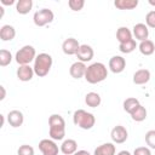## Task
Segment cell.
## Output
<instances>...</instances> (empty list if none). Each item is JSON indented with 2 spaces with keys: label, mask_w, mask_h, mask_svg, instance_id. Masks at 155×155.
<instances>
[{
  "label": "cell",
  "mask_w": 155,
  "mask_h": 155,
  "mask_svg": "<svg viewBox=\"0 0 155 155\" xmlns=\"http://www.w3.org/2000/svg\"><path fill=\"white\" fill-rule=\"evenodd\" d=\"M80 48V44L76 39L74 38H68L63 41L62 44V51L68 54V56H73V54H76Z\"/></svg>",
  "instance_id": "cell-10"
},
{
  "label": "cell",
  "mask_w": 155,
  "mask_h": 155,
  "mask_svg": "<svg viewBox=\"0 0 155 155\" xmlns=\"http://www.w3.org/2000/svg\"><path fill=\"white\" fill-rule=\"evenodd\" d=\"M33 7V1L31 0H18L16 2V11L19 15H27L30 12Z\"/></svg>",
  "instance_id": "cell-23"
},
{
  "label": "cell",
  "mask_w": 155,
  "mask_h": 155,
  "mask_svg": "<svg viewBox=\"0 0 155 155\" xmlns=\"http://www.w3.org/2000/svg\"><path fill=\"white\" fill-rule=\"evenodd\" d=\"M24 121V116L23 113L19 110H11L7 114V122L10 124V126L12 127H19L23 125Z\"/></svg>",
  "instance_id": "cell-15"
},
{
  "label": "cell",
  "mask_w": 155,
  "mask_h": 155,
  "mask_svg": "<svg viewBox=\"0 0 155 155\" xmlns=\"http://www.w3.org/2000/svg\"><path fill=\"white\" fill-rule=\"evenodd\" d=\"M145 143L150 149H155V130H150L145 133Z\"/></svg>",
  "instance_id": "cell-30"
},
{
  "label": "cell",
  "mask_w": 155,
  "mask_h": 155,
  "mask_svg": "<svg viewBox=\"0 0 155 155\" xmlns=\"http://www.w3.org/2000/svg\"><path fill=\"white\" fill-rule=\"evenodd\" d=\"M12 62V54L7 50H1L0 51V65L6 67Z\"/></svg>",
  "instance_id": "cell-28"
},
{
  "label": "cell",
  "mask_w": 155,
  "mask_h": 155,
  "mask_svg": "<svg viewBox=\"0 0 155 155\" xmlns=\"http://www.w3.org/2000/svg\"><path fill=\"white\" fill-rule=\"evenodd\" d=\"M52 57L48 53H39L34 61V73L39 78H44L48 74L52 67Z\"/></svg>",
  "instance_id": "cell-4"
},
{
  "label": "cell",
  "mask_w": 155,
  "mask_h": 155,
  "mask_svg": "<svg viewBox=\"0 0 155 155\" xmlns=\"http://www.w3.org/2000/svg\"><path fill=\"white\" fill-rule=\"evenodd\" d=\"M48 136L53 140H62L65 136V121L59 114H52L48 117Z\"/></svg>",
  "instance_id": "cell-2"
},
{
  "label": "cell",
  "mask_w": 155,
  "mask_h": 155,
  "mask_svg": "<svg viewBox=\"0 0 155 155\" xmlns=\"http://www.w3.org/2000/svg\"><path fill=\"white\" fill-rule=\"evenodd\" d=\"M132 31L127 28V27H120L117 30H116V39L119 41V44H124V42H127L132 39Z\"/></svg>",
  "instance_id": "cell-21"
},
{
  "label": "cell",
  "mask_w": 155,
  "mask_h": 155,
  "mask_svg": "<svg viewBox=\"0 0 155 155\" xmlns=\"http://www.w3.org/2000/svg\"><path fill=\"white\" fill-rule=\"evenodd\" d=\"M136 47H137V42L134 39H131L130 41L124 42V44H119V50L122 53H131L136 50Z\"/></svg>",
  "instance_id": "cell-27"
},
{
  "label": "cell",
  "mask_w": 155,
  "mask_h": 155,
  "mask_svg": "<svg viewBox=\"0 0 155 155\" xmlns=\"http://www.w3.org/2000/svg\"><path fill=\"white\" fill-rule=\"evenodd\" d=\"M116 155H132L130 151H127V150H121V151H119Z\"/></svg>",
  "instance_id": "cell-37"
},
{
  "label": "cell",
  "mask_w": 155,
  "mask_h": 155,
  "mask_svg": "<svg viewBox=\"0 0 155 155\" xmlns=\"http://www.w3.org/2000/svg\"><path fill=\"white\" fill-rule=\"evenodd\" d=\"M114 6L119 10H133L138 6V0H115Z\"/></svg>",
  "instance_id": "cell-22"
},
{
  "label": "cell",
  "mask_w": 155,
  "mask_h": 155,
  "mask_svg": "<svg viewBox=\"0 0 155 155\" xmlns=\"http://www.w3.org/2000/svg\"><path fill=\"white\" fill-rule=\"evenodd\" d=\"M115 153L116 148L113 143H103L94 149L93 155H115Z\"/></svg>",
  "instance_id": "cell-18"
},
{
  "label": "cell",
  "mask_w": 155,
  "mask_h": 155,
  "mask_svg": "<svg viewBox=\"0 0 155 155\" xmlns=\"http://www.w3.org/2000/svg\"><path fill=\"white\" fill-rule=\"evenodd\" d=\"M147 109L142 105V104H139L130 115H131V117H132V120L133 121H136V122H142V121H144L145 119H147Z\"/></svg>",
  "instance_id": "cell-25"
},
{
  "label": "cell",
  "mask_w": 155,
  "mask_h": 155,
  "mask_svg": "<svg viewBox=\"0 0 155 155\" xmlns=\"http://www.w3.org/2000/svg\"><path fill=\"white\" fill-rule=\"evenodd\" d=\"M86 69H87L86 64L78 61V62H74V63L70 65V68H69V74H70L71 78L79 80V79H81V78H85Z\"/></svg>",
  "instance_id": "cell-12"
},
{
  "label": "cell",
  "mask_w": 155,
  "mask_h": 155,
  "mask_svg": "<svg viewBox=\"0 0 155 155\" xmlns=\"http://www.w3.org/2000/svg\"><path fill=\"white\" fill-rule=\"evenodd\" d=\"M53 19H54V15L50 8H41L36 11L33 16V21L36 27H44L51 23Z\"/></svg>",
  "instance_id": "cell-6"
},
{
  "label": "cell",
  "mask_w": 155,
  "mask_h": 155,
  "mask_svg": "<svg viewBox=\"0 0 155 155\" xmlns=\"http://www.w3.org/2000/svg\"><path fill=\"white\" fill-rule=\"evenodd\" d=\"M138 48H139V52L144 56H151L154 52H155V44L151 41V40H144V41H140V44L138 45Z\"/></svg>",
  "instance_id": "cell-20"
},
{
  "label": "cell",
  "mask_w": 155,
  "mask_h": 155,
  "mask_svg": "<svg viewBox=\"0 0 155 155\" xmlns=\"http://www.w3.org/2000/svg\"><path fill=\"white\" fill-rule=\"evenodd\" d=\"M126 68V61L122 56H113L109 59V69L114 74L122 73Z\"/></svg>",
  "instance_id": "cell-9"
},
{
  "label": "cell",
  "mask_w": 155,
  "mask_h": 155,
  "mask_svg": "<svg viewBox=\"0 0 155 155\" xmlns=\"http://www.w3.org/2000/svg\"><path fill=\"white\" fill-rule=\"evenodd\" d=\"M132 155H151V151L148 147H138L134 149Z\"/></svg>",
  "instance_id": "cell-33"
},
{
  "label": "cell",
  "mask_w": 155,
  "mask_h": 155,
  "mask_svg": "<svg viewBox=\"0 0 155 155\" xmlns=\"http://www.w3.org/2000/svg\"><path fill=\"white\" fill-rule=\"evenodd\" d=\"M140 103H139V101L137 99V98H134V97H130V98H126L125 101H124V110L126 111V113H128V114H131L138 105H139Z\"/></svg>",
  "instance_id": "cell-26"
},
{
  "label": "cell",
  "mask_w": 155,
  "mask_h": 155,
  "mask_svg": "<svg viewBox=\"0 0 155 155\" xmlns=\"http://www.w3.org/2000/svg\"><path fill=\"white\" fill-rule=\"evenodd\" d=\"M39 149L42 155H58L61 150L53 139H41L39 142Z\"/></svg>",
  "instance_id": "cell-7"
},
{
  "label": "cell",
  "mask_w": 155,
  "mask_h": 155,
  "mask_svg": "<svg viewBox=\"0 0 155 155\" xmlns=\"http://www.w3.org/2000/svg\"><path fill=\"white\" fill-rule=\"evenodd\" d=\"M61 151L64 155H74L78 151V143H76V140L71 139V138L64 139L62 142V144H61Z\"/></svg>",
  "instance_id": "cell-16"
},
{
  "label": "cell",
  "mask_w": 155,
  "mask_h": 155,
  "mask_svg": "<svg viewBox=\"0 0 155 155\" xmlns=\"http://www.w3.org/2000/svg\"><path fill=\"white\" fill-rule=\"evenodd\" d=\"M16 36V29L10 25V24H5L0 28V39L2 41H11L13 40Z\"/></svg>",
  "instance_id": "cell-19"
},
{
  "label": "cell",
  "mask_w": 155,
  "mask_h": 155,
  "mask_svg": "<svg viewBox=\"0 0 155 155\" xmlns=\"http://www.w3.org/2000/svg\"><path fill=\"white\" fill-rule=\"evenodd\" d=\"M74 155H91V154H90L87 150H78Z\"/></svg>",
  "instance_id": "cell-34"
},
{
  "label": "cell",
  "mask_w": 155,
  "mask_h": 155,
  "mask_svg": "<svg viewBox=\"0 0 155 155\" xmlns=\"http://www.w3.org/2000/svg\"><path fill=\"white\" fill-rule=\"evenodd\" d=\"M101 102H102V98H101V96H99L97 92H88V93L85 96V103H86L88 107H91V108H97V107H99Z\"/></svg>",
  "instance_id": "cell-24"
},
{
  "label": "cell",
  "mask_w": 155,
  "mask_h": 155,
  "mask_svg": "<svg viewBox=\"0 0 155 155\" xmlns=\"http://www.w3.org/2000/svg\"><path fill=\"white\" fill-rule=\"evenodd\" d=\"M35 58H36V51L31 45H24L16 52L15 56V59L19 65H29L30 62L35 61Z\"/></svg>",
  "instance_id": "cell-5"
},
{
  "label": "cell",
  "mask_w": 155,
  "mask_h": 155,
  "mask_svg": "<svg viewBox=\"0 0 155 155\" xmlns=\"http://www.w3.org/2000/svg\"><path fill=\"white\" fill-rule=\"evenodd\" d=\"M149 4H150L151 6H155V1H153V0H149Z\"/></svg>",
  "instance_id": "cell-38"
},
{
  "label": "cell",
  "mask_w": 155,
  "mask_h": 155,
  "mask_svg": "<svg viewBox=\"0 0 155 155\" xmlns=\"http://www.w3.org/2000/svg\"><path fill=\"white\" fill-rule=\"evenodd\" d=\"M110 137H111V140H113L114 143L121 144V143H124V142L127 140V138H128V132H127V130H126L124 126L117 125V126H115V127L111 130Z\"/></svg>",
  "instance_id": "cell-8"
},
{
  "label": "cell",
  "mask_w": 155,
  "mask_h": 155,
  "mask_svg": "<svg viewBox=\"0 0 155 155\" xmlns=\"http://www.w3.org/2000/svg\"><path fill=\"white\" fill-rule=\"evenodd\" d=\"M145 24L149 28H155V10H151L145 16Z\"/></svg>",
  "instance_id": "cell-32"
},
{
  "label": "cell",
  "mask_w": 155,
  "mask_h": 155,
  "mask_svg": "<svg viewBox=\"0 0 155 155\" xmlns=\"http://www.w3.org/2000/svg\"><path fill=\"white\" fill-rule=\"evenodd\" d=\"M17 155H34V148L28 144H23L18 148Z\"/></svg>",
  "instance_id": "cell-31"
},
{
  "label": "cell",
  "mask_w": 155,
  "mask_h": 155,
  "mask_svg": "<svg viewBox=\"0 0 155 155\" xmlns=\"http://www.w3.org/2000/svg\"><path fill=\"white\" fill-rule=\"evenodd\" d=\"M108 78V69L101 62H94L87 65L85 73V80L88 84H99Z\"/></svg>",
  "instance_id": "cell-1"
},
{
  "label": "cell",
  "mask_w": 155,
  "mask_h": 155,
  "mask_svg": "<svg viewBox=\"0 0 155 155\" xmlns=\"http://www.w3.org/2000/svg\"><path fill=\"white\" fill-rule=\"evenodd\" d=\"M0 90H1V97H0V99L2 101V99H5V97H6V91H5V87H4V86H0Z\"/></svg>",
  "instance_id": "cell-35"
},
{
  "label": "cell",
  "mask_w": 155,
  "mask_h": 155,
  "mask_svg": "<svg viewBox=\"0 0 155 155\" xmlns=\"http://www.w3.org/2000/svg\"><path fill=\"white\" fill-rule=\"evenodd\" d=\"M1 4L2 5H13L15 4V0H11V1H8V0H1Z\"/></svg>",
  "instance_id": "cell-36"
},
{
  "label": "cell",
  "mask_w": 155,
  "mask_h": 155,
  "mask_svg": "<svg viewBox=\"0 0 155 155\" xmlns=\"http://www.w3.org/2000/svg\"><path fill=\"white\" fill-rule=\"evenodd\" d=\"M78 57V61L79 62H82V63H86V62H90L93 56H94V52H93V48L90 46V45H80V48L78 51V53L75 54Z\"/></svg>",
  "instance_id": "cell-11"
},
{
  "label": "cell",
  "mask_w": 155,
  "mask_h": 155,
  "mask_svg": "<svg viewBox=\"0 0 155 155\" xmlns=\"http://www.w3.org/2000/svg\"><path fill=\"white\" fill-rule=\"evenodd\" d=\"M68 6L71 11H81L82 7L85 6V1L84 0H69L68 1Z\"/></svg>",
  "instance_id": "cell-29"
},
{
  "label": "cell",
  "mask_w": 155,
  "mask_h": 155,
  "mask_svg": "<svg viewBox=\"0 0 155 155\" xmlns=\"http://www.w3.org/2000/svg\"><path fill=\"white\" fill-rule=\"evenodd\" d=\"M16 74H17L18 80H21L23 82H27V81H30L33 79L35 73H34V68L30 67V65H19Z\"/></svg>",
  "instance_id": "cell-13"
},
{
  "label": "cell",
  "mask_w": 155,
  "mask_h": 155,
  "mask_svg": "<svg viewBox=\"0 0 155 155\" xmlns=\"http://www.w3.org/2000/svg\"><path fill=\"white\" fill-rule=\"evenodd\" d=\"M73 122L75 126L82 130H91L96 124V117L92 113H88L84 109H78L73 114Z\"/></svg>",
  "instance_id": "cell-3"
},
{
  "label": "cell",
  "mask_w": 155,
  "mask_h": 155,
  "mask_svg": "<svg viewBox=\"0 0 155 155\" xmlns=\"http://www.w3.org/2000/svg\"><path fill=\"white\" fill-rule=\"evenodd\" d=\"M133 84L144 85L150 80V71L148 69H139L133 74Z\"/></svg>",
  "instance_id": "cell-17"
},
{
  "label": "cell",
  "mask_w": 155,
  "mask_h": 155,
  "mask_svg": "<svg viewBox=\"0 0 155 155\" xmlns=\"http://www.w3.org/2000/svg\"><path fill=\"white\" fill-rule=\"evenodd\" d=\"M132 34L134 35V38L139 41H144V40H148V36H149V29L147 27V24L144 23H137L133 25V30H132Z\"/></svg>",
  "instance_id": "cell-14"
}]
</instances>
